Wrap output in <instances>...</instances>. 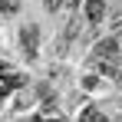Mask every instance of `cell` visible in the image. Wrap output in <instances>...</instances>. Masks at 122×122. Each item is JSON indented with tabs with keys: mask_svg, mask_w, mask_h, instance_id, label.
<instances>
[{
	"mask_svg": "<svg viewBox=\"0 0 122 122\" xmlns=\"http://www.w3.org/2000/svg\"><path fill=\"white\" fill-rule=\"evenodd\" d=\"M99 122H109V119H99Z\"/></svg>",
	"mask_w": 122,
	"mask_h": 122,
	"instance_id": "cell-8",
	"label": "cell"
},
{
	"mask_svg": "<svg viewBox=\"0 0 122 122\" xmlns=\"http://www.w3.org/2000/svg\"><path fill=\"white\" fill-rule=\"evenodd\" d=\"M82 86H86V89H96V86H99V76H86V82H82Z\"/></svg>",
	"mask_w": 122,
	"mask_h": 122,
	"instance_id": "cell-7",
	"label": "cell"
},
{
	"mask_svg": "<svg viewBox=\"0 0 122 122\" xmlns=\"http://www.w3.org/2000/svg\"><path fill=\"white\" fill-rule=\"evenodd\" d=\"M109 30L112 33H122V13H112L109 17Z\"/></svg>",
	"mask_w": 122,
	"mask_h": 122,
	"instance_id": "cell-5",
	"label": "cell"
},
{
	"mask_svg": "<svg viewBox=\"0 0 122 122\" xmlns=\"http://www.w3.org/2000/svg\"><path fill=\"white\" fill-rule=\"evenodd\" d=\"M20 50L26 60H36V53H40V26L36 23H23L20 26Z\"/></svg>",
	"mask_w": 122,
	"mask_h": 122,
	"instance_id": "cell-1",
	"label": "cell"
},
{
	"mask_svg": "<svg viewBox=\"0 0 122 122\" xmlns=\"http://www.w3.org/2000/svg\"><path fill=\"white\" fill-rule=\"evenodd\" d=\"M102 116H99V109H96V106H86V109H82V116H79V122H99Z\"/></svg>",
	"mask_w": 122,
	"mask_h": 122,
	"instance_id": "cell-4",
	"label": "cell"
},
{
	"mask_svg": "<svg viewBox=\"0 0 122 122\" xmlns=\"http://www.w3.org/2000/svg\"><path fill=\"white\" fill-rule=\"evenodd\" d=\"M82 7H86V20H89V26H99L102 17H106V10H109V0H82Z\"/></svg>",
	"mask_w": 122,
	"mask_h": 122,
	"instance_id": "cell-2",
	"label": "cell"
},
{
	"mask_svg": "<svg viewBox=\"0 0 122 122\" xmlns=\"http://www.w3.org/2000/svg\"><path fill=\"white\" fill-rule=\"evenodd\" d=\"M60 7H63V0H46V10H50V13H56Z\"/></svg>",
	"mask_w": 122,
	"mask_h": 122,
	"instance_id": "cell-6",
	"label": "cell"
},
{
	"mask_svg": "<svg viewBox=\"0 0 122 122\" xmlns=\"http://www.w3.org/2000/svg\"><path fill=\"white\" fill-rule=\"evenodd\" d=\"M96 56H102V60H119V40L112 36V40H102L99 46H96Z\"/></svg>",
	"mask_w": 122,
	"mask_h": 122,
	"instance_id": "cell-3",
	"label": "cell"
}]
</instances>
